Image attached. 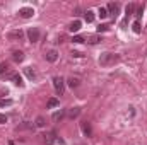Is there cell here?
<instances>
[{
	"mask_svg": "<svg viewBox=\"0 0 147 145\" xmlns=\"http://www.w3.org/2000/svg\"><path fill=\"white\" fill-rule=\"evenodd\" d=\"M7 72H9V65L3 62V63L0 65V75H3V73H7Z\"/></svg>",
	"mask_w": 147,
	"mask_h": 145,
	"instance_id": "obj_24",
	"label": "cell"
},
{
	"mask_svg": "<svg viewBox=\"0 0 147 145\" xmlns=\"http://www.w3.org/2000/svg\"><path fill=\"white\" fill-rule=\"evenodd\" d=\"M67 114H69V118H72L74 119V118H77V116L80 114V108H70Z\"/></svg>",
	"mask_w": 147,
	"mask_h": 145,
	"instance_id": "obj_16",
	"label": "cell"
},
{
	"mask_svg": "<svg viewBox=\"0 0 147 145\" xmlns=\"http://www.w3.org/2000/svg\"><path fill=\"white\" fill-rule=\"evenodd\" d=\"M22 36H24V33H22L21 29H17V31H10V33L7 34V38H9L10 41H21Z\"/></svg>",
	"mask_w": 147,
	"mask_h": 145,
	"instance_id": "obj_6",
	"label": "cell"
},
{
	"mask_svg": "<svg viewBox=\"0 0 147 145\" xmlns=\"http://www.w3.org/2000/svg\"><path fill=\"white\" fill-rule=\"evenodd\" d=\"M12 60H14L16 63H21V62L24 60V53H22V51H14V53H12Z\"/></svg>",
	"mask_w": 147,
	"mask_h": 145,
	"instance_id": "obj_12",
	"label": "cell"
},
{
	"mask_svg": "<svg viewBox=\"0 0 147 145\" xmlns=\"http://www.w3.org/2000/svg\"><path fill=\"white\" fill-rule=\"evenodd\" d=\"M84 19H86V22H87V24H91V22L94 21V12H92V10H87V12H86V15H84Z\"/></svg>",
	"mask_w": 147,
	"mask_h": 145,
	"instance_id": "obj_19",
	"label": "cell"
},
{
	"mask_svg": "<svg viewBox=\"0 0 147 145\" xmlns=\"http://www.w3.org/2000/svg\"><path fill=\"white\" fill-rule=\"evenodd\" d=\"M108 29H110L108 24H99V26H98V33H105V31H108Z\"/></svg>",
	"mask_w": 147,
	"mask_h": 145,
	"instance_id": "obj_25",
	"label": "cell"
},
{
	"mask_svg": "<svg viewBox=\"0 0 147 145\" xmlns=\"http://www.w3.org/2000/svg\"><path fill=\"white\" fill-rule=\"evenodd\" d=\"M45 125H46L45 118H43V116H38V118H36V126H39V128H43Z\"/></svg>",
	"mask_w": 147,
	"mask_h": 145,
	"instance_id": "obj_23",
	"label": "cell"
},
{
	"mask_svg": "<svg viewBox=\"0 0 147 145\" xmlns=\"http://www.w3.org/2000/svg\"><path fill=\"white\" fill-rule=\"evenodd\" d=\"M120 62V56L115 55V53H101L99 56V65L101 67H110V65H115Z\"/></svg>",
	"mask_w": 147,
	"mask_h": 145,
	"instance_id": "obj_1",
	"label": "cell"
},
{
	"mask_svg": "<svg viewBox=\"0 0 147 145\" xmlns=\"http://www.w3.org/2000/svg\"><path fill=\"white\" fill-rule=\"evenodd\" d=\"M67 82H69V85H70L72 89H75V87H79V79H74V77H70V79H69Z\"/></svg>",
	"mask_w": 147,
	"mask_h": 145,
	"instance_id": "obj_22",
	"label": "cell"
},
{
	"mask_svg": "<svg viewBox=\"0 0 147 145\" xmlns=\"http://www.w3.org/2000/svg\"><path fill=\"white\" fill-rule=\"evenodd\" d=\"M98 15L101 17V19H106L110 14H108V9L106 7H99V10H98Z\"/></svg>",
	"mask_w": 147,
	"mask_h": 145,
	"instance_id": "obj_18",
	"label": "cell"
},
{
	"mask_svg": "<svg viewBox=\"0 0 147 145\" xmlns=\"http://www.w3.org/2000/svg\"><path fill=\"white\" fill-rule=\"evenodd\" d=\"M0 123H7V116L5 114H0Z\"/></svg>",
	"mask_w": 147,
	"mask_h": 145,
	"instance_id": "obj_30",
	"label": "cell"
},
{
	"mask_svg": "<svg viewBox=\"0 0 147 145\" xmlns=\"http://www.w3.org/2000/svg\"><path fill=\"white\" fill-rule=\"evenodd\" d=\"M9 79L17 85V87H22L24 85V82H22V77L19 75V73H9Z\"/></svg>",
	"mask_w": 147,
	"mask_h": 145,
	"instance_id": "obj_8",
	"label": "cell"
},
{
	"mask_svg": "<svg viewBox=\"0 0 147 145\" xmlns=\"http://www.w3.org/2000/svg\"><path fill=\"white\" fill-rule=\"evenodd\" d=\"M63 116H65V111H63V109H60V111H55L51 118H53V121H60Z\"/></svg>",
	"mask_w": 147,
	"mask_h": 145,
	"instance_id": "obj_14",
	"label": "cell"
},
{
	"mask_svg": "<svg viewBox=\"0 0 147 145\" xmlns=\"http://www.w3.org/2000/svg\"><path fill=\"white\" fill-rule=\"evenodd\" d=\"M45 58H46V62L53 63V62H57V58H58V51H57V50H50V51L45 55Z\"/></svg>",
	"mask_w": 147,
	"mask_h": 145,
	"instance_id": "obj_9",
	"label": "cell"
},
{
	"mask_svg": "<svg viewBox=\"0 0 147 145\" xmlns=\"http://www.w3.org/2000/svg\"><path fill=\"white\" fill-rule=\"evenodd\" d=\"M46 106H48V108H57V106H60V101H58L57 97H50L48 103H46Z\"/></svg>",
	"mask_w": 147,
	"mask_h": 145,
	"instance_id": "obj_13",
	"label": "cell"
},
{
	"mask_svg": "<svg viewBox=\"0 0 147 145\" xmlns=\"http://www.w3.org/2000/svg\"><path fill=\"white\" fill-rule=\"evenodd\" d=\"M12 104V101L10 99H5V101H0V108H3V106H10Z\"/></svg>",
	"mask_w": 147,
	"mask_h": 145,
	"instance_id": "obj_26",
	"label": "cell"
},
{
	"mask_svg": "<svg viewBox=\"0 0 147 145\" xmlns=\"http://www.w3.org/2000/svg\"><path fill=\"white\" fill-rule=\"evenodd\" d=\"M142 12H144V5H140V7H137V17H142Z\"/></svg>",
	"mask_w": 147,
	"mask_h": 145,
	"instance_id": "obj_27",
	"label": "cell"
},
{
	"mask_svg": "<svg viewBox=\"0 0 147 145\" xmlns=\"http://www.w3.org/2000/svg\"><path fill=\"white\" fill-rule=\"evenodd\" d=\"M106 9H108V14H113V17H116L118 12H120V3H113L111 2V3H108Z\"/></svg>",
	"mask_w": 147,
	"mask_h": 145,
	"instance_id": "obj_10",
	"label": "cell"
},
{
	"mask_svg": "<svg viewBox=\"0 0 147 145\" xmlns=\"http://www.w3.org/2000/svg\"><path fill=\"white\" fill-rule=\"evenodd\" d=\"M132 29H134V33H135V34H139V33L142 31V28H140V22H139V21H135V22L132 24Z\"/></svg>",
	"mask_w": 147,
	"mask_h": 145,
	"instance_id": "obj_21",
	"label": "cell"
},
{
	"mask_svg": "<svg viewBox=\"0 0 147 145\" xmlns=\"http://www.w3.org/2000/svg\"><path fill=\"white\" fill-rule=\"evenodd\" d=\"M28 38H29L31 43H36L38 39H39V29L38 28H29L28 29Z\"/></svg>",
	"mask_w": 147,
	"mask_h": 145,
	"instance_id": "obj_5",
	"label": "cell"
},
{
	"mask_svg": "<svg viewBox=\"0 0 147 145\" xmlns=\"http://www.w3.org/2000/svg\"><path fill=\"white\" fill-rule=\"evenodd\" d=\"M103 41V38L98 36V34H91V36H87V43L89 44H98V43H101Z\"/></svg>",
	"mask_w": 147,
	"mask_h": 145,
	"instance_id": "obj_11",
	"label": "cell"
},
{
	"mask_svg": "<svg viewBox=\"0 0 147 145\" xmlns=\"http://www.w3.org/2000/svg\"><path fill=\"white\" fill-rule=\"evenodd\" d=\"M72 56H75V58H80V56H84L80 51H72Z\"/></svg>",
	"mask_w": 147,
	"mask_h": 145,
	"instance_id": "obj_29",
	"label": "cell"
},
{
	"mask_svg": "<svg viewBox=\"0 0 147 145\" xmlns=\"http://www.w3.org/2000/svg\"><path fill=\"white\" fill-rule=\"evenodd\" d=\"M53 87H55L57 94L62 96L63 91H65V82H63V79H62V77H55V79H53Z\"/></svg>",
	"mask_w": 147,
	"mask_h": 145,
	"instance_id": "obj_2",
	"label": "cell"
},
{
	"mask_svg": "<svg viewBox=\"0 0 147 145\" xmlns=\"http://www.w3.org/2000/svg\"><path fill=\"white\" fill-rule=\"evenodd\" d=\"M24 72H26V75H28L31 80H33V79H36V72L33 70V67H26V68H24Z\"/></svg>",
	"mask_w": 147,
	"mask_h": 145,
	"instance_id": "obj_20",
	"label": "cell"
},
{
	"mask_svg": "<svg viewBox=\"0 0 147 145\" xmlns=\"http://www.w3.org/2000/svg\"><path fill=\"white\" fill-rule=\"evenodd\" d=\"M72 41H74V43H84V38H82V36H74Z\"/></svg>",
	"mask_w": 147,
	"mask_h": 145,
	"instance_id": "obj_28",
	"label": "cell"
},
{
	"mask_svg": "<svg viewBox=\"0 0 147 145\" xmlns=\"http://www.w3.org/2000/svg\"><path fill=\"white\" fill-rule=\"evenodd\" d=\"M19 15L22 19H29L34 15V9L33 7H22V9H19Z\"/></svg>",
	"mask_w": 147,
	"mask_h": 145,
	"instance_id": "obj_4",
	"label": "cell"
},
{
	"mask_svg": "<svg viewBox=\"0 0 147 145\" xmlns=\"http://www.w3.org/2000/svg\"><path fill=\"white\" fill-rule=\"evenodd\" d=\"M80 26H82V22H80V21H74L72 24L69 26V29H70L72 33H77V31L80 29Z\"/></svg>",
	"mask_w": 147,
	"mask_h": 145,
	"instance_id": "obj_15",
	"label": "cell"
},
{
	"mask_svg": "<svg viewBox=\"0 0 147 145\" xmlns=\"http://www.w3.org/2000/svg\"><path fill=\"white\" fill-rule=\"evenodd\" d=\"M43 137V142L46 145H53L57 140H58V137H57V133L55 132H48V133H45V135H41Z\"/></svg>",
	"mask_w": 147,
	"mask_h": 145,
	"instance_id": "obj_3",
	"label": "cell"
},
{
	"mask_svg": "<svg viewBox=\"0 0 147 145\" xmlns=\"http://www.w3.org/2000/svg\"><path fill=\"white\" fill-rule=\"evenodd\" d=\"M134 10H135V3H128V5H127V9H125V12H127V19H130V17H132Z\"/></svg>",
	"mask_w": 147,
	"mask_h": 145,
	"instance_id": "obj_17",
	"label": "cell"
},
{
	"mask_svg": "<svg viewBox=\"0 0 147 145\" xmlns=\"http://www.w3.org/2000/svg\"><path fill=\"white\" fill-rule=\"evenodd\" d=\"M80 128H82V132H84L86 137H92V126H91L89 121H82L80 123Z\"/></svg>",
	"mask_w": 147,
	"mask_h": 145,
	"instance_id": "obj_7",
	"label": "cell"
}]
</instances>
